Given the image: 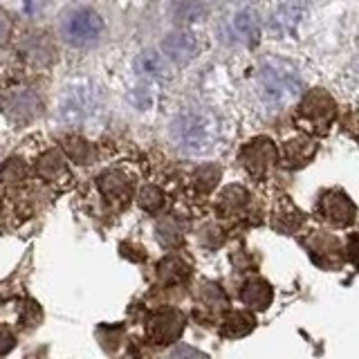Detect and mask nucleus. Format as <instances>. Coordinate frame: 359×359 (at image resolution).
I'll use <instances>...</instances> for the list:
<instances>
[{
  "label": "nucleus",
  "mask_w": 359,
  "mask_h": 359,
  "mask_svg": "<svg viewBox=\"0 0 359 359\" xmlns=\"http://www.w3.org/2000/svg\"><path fill=\"white\" fill-rule=\"evenodd\" d=\"M173 140L187 153H207L218 142V121L205 110L184 112L173 123Z\"/></svg>",
  "instance_id": "f257e3e1"
},
{
  "label": "nucleus",
  "mask_w": 359,
  "mask_h": 359,
  "mask_svg": "<svg viewBox=\"0 0 359 359\" xmlns=\"http://www.w3.org/2000/svg\"><path fill=\"white\" fill-rule=\"evenodd\" d=\"M301 93V76L285 63H267L258 74V95L272 110L290 106Z\"/></svg>",
  "instance_id": "f03ea898"
},
{
  "label": "nucleus",
  "mask_w": 359,
  "mask_h": 359,
  "mask_svg": "<svg viewBox=\"0 0 359 359\" xmlns=\"http://www.w3.org/2000/svg\"><path fill=\"white\" fill-rule=\"evenodd\" d=\"M101 34H104V20L90 7H76L65 11L59 20V36L70 48H93L99 43Z\"/></svg>",
  "instance_id": "7ed1b4c3"
},
{
  "label": "nucleus",
  "mask_w": 359,
  "mask_h": 359,
  "mask_svg": "<svg viewBox=\"0 0 359 359\" xmlns=\"http://www.w3.org/2000/svg\"><path fill=\"white\" fill-rule=\"evenodd\" d=\"M99 108V95L97 88L88 86V83H72L67 88V93L63 95L61 101V117L65 123L76 126V123H83L95 115Z\"/></svg>",
  "instance_id": "20e7f679"
},
{
  "label": "nucleus",
  "mask_w": 359,
  "mask_h": 359,
  "mask_svg": "<svg viewBox=\"0 0 359 359\" xmlns=\"http://www.w3.org/2000/svg\"><path fill=\"white\" fill-rule=\"evenodd\" d=\"M0 108H3V112L14 123H32L41 115L43 104H41V97L34 93L32 88L14 86V88L5 90Z\"/></svg>",
  "instance_id": "39448f33"
},
{
  "label": "nucleus",
  "mask_w": 359,
  "mask_h": 359,
  "mask_svg": "<svg viewBox=\"0 0 359 359\" xmlns=\"http://www.w3.org/2000/svg\"><path fill=\"white\" fill-rule=\"evenodd\" d=\"M162 52L166 54L168 61H173L177 65H184L191 59H196V54L200 52V43L191 32L177 29V32H171L162 41Z\"/></svg>",
  "instance_id": "423d86ee"
},
{
  "label": "nucleus",
  "mask_w": 359,
  "mask_h": 359,
  "mask_svg": "<svg viewBox=\"0 0 359 359\" xmlns=\"http://www.w3.org/2000/svg\"><path fill=\"white\" fill-rule=\"evenodd\" d=\"M99 189L112 205H126L133 196V180L121 171H106L99 177Z\"/></svg>",
  "instance_id": "0eeeda50"
},
{
  "label": "nucleus",
  "mask_w": 359,
  "mask_h": 359,
  "mask_svg": "<svg viewBox=\"0 0 359 359\" xmlns=\"http://www.w3.org/2000/svg\"><path fill=\"white\" fill-rule=\"evenodd\" d=\"M184 328V319L180 312H162L151 321L149 325V334L157 344H168L180 337Z\"/></svg>",
  "instance_id": "6e6552de"
},
{
  "label": "nucleus",
  "mask_w": 359,
  "mask_h": 359,
  "mask_svg": "<svg viewBox=\"0 0 359 359\" xmlns=\"http://www.w3.org/2000/svg\"><path fill=\"white\" fill-rule=\"evenodd\" d=\"M301 115L310 119V121H323L328 126V121L332 117V104H330V97L325 93H312L303 99V106H301Z\"/></svg>",
  "instance_id": "1a4fd4ad"
},
{
  "label": "nucleus",
  "mask_w": 359,
  "mask_h": 359,
  "mask_svg": "<svg viewBox=\"0 0 359 359\" xmlns=\"http://www.w3.org/2000/svg\"><path fill=\"white\" fill-rule=\"evenodd\" d=\"M301 14H303V0H285V3L274 11V20H272L274 32L276 34L292 32L297 27V22L301 20Z\"/></svg>",
  "instance_id": "9d476101"
},
{
  "label": "nucleus",
  "mask_w": 359,
  "mask_h": 359,
  "mask_svg": "<svg viewBox=\"0 0 359 359\" xmlns=\"http://www.w3.org/2000/svg\"><path fill=\"white\" fill-rule=\"evenodd\" d=\"M22 54H25V59L29 63L45 67L54 61V45L45 36H29L22 43Z\"/></svg>",
  "instance_id": "9b49d317"
},
{
  "label": "nucleus",
  "mask_w": 359,
  "mask_h": 359,
  "mask_svg": "<svg viewBox=\"0 0 359 359\" xmlns=\"http://www.w3.org/2000/svg\"><path fill=\"white\" fill-rule=\"evenodd\" d=\"M274 155H276V149H274V144L269 142V140H258L254 144H250L247 149L243 151V162L252 168L254 162H258L256 166V175L258 173H263L267 164L274 160Z\"/></svg>",
  "instance_id": "f8f14e48"
},
{
  "label": "nucleus",
  "mask_w": 359,
  "mask_h": 359,
  "mask_svg": "<svg viewBox=\"0 0 359 359\" xmlns=\"http://www.w3.org/2000/svg\"><path fill=\"white\" fill-rule=\"evenodd\" d=\"M39 175L45 180H52V182H59L67 175V164H65V155L61 151H48L41 155V160L36 164Z\"/></svg>",
  "instance_id": "ddd939ff"
},
{
  "label": "nucleus",
  "mask_w": 359,
  "mask_h": 359,
  "mask_svg": "<svg viewBox=\"0 0 359 359\" xmlns=\"http://www.w3.org/2000/svg\"><path fill=\"white\" fill-rule=\"evenodd\" d=\"M323 209H325V216H328L332 222H339V224L351 222L353 213H355L353 205L341 194H328V196H325L323 198Z\"/></svg>",
  "instance_id": "4468645a"
},
{
  "label": "nucleus",
  "mask_w": 359,
  "mask_h": 359,
  "mask_svg": "<svg viewBox=\"0 0 359 359\" xmlns=\"http://www.w3.org/2000/svg\"><path fill=\"white\" fill-rule=\"evenodd\" d=\"M63 153L70 155L74 162L79 164H90L97 160V149L88 140L76 137V135H70V137L63 140Z\"/></svg>",
  "instance_id": "2eb2a0df"
},
{
  "label": "nucleus",
  "mask_w": 359,
  "mask_h": 359,
  "mask_svg": "<svg viewBox=\"0 0 359 359\" xmlns=\"http://www.w3.org/2000/svg\"><path fill=\"white\" fill-rule=\"evenodd\" d=\"M258 29H261V20H258L256 9L252 7L238 11V16L233 18V32L238 34L243 41H256Z\"/></svg>",
  "instance_id": "dca6fc26"
},
{
  "label": "nucleus",
  "mask_w": 359,
  "mask_h": 359,
  "mask_svg": "<svg viewBox=\"0 0 359 359\" xmlns=\"http://www.w3.org/2000/svg\"><path fill=\"white\" fill-rule=\"evenodd\" d=\"M135 70H137L142 76L149 79H157L164 74V59L157 52H144L137 61H135Z\"/></svg>",
  "instance_id": "f3484780"
},
{
  "label": "nucleus",
  "mask_w": 359,
  "mask_h": 359,
  "mask_svg": "<svg viewBox=\"0 0 359 359\" xmlns=\"http://www.w3.org/2000/svg\"><path fill=\"white\" fill-rule=\"evenodd\" d=\"M140 205L142 209L146 211H157L162 205H164V196H162V191L157 189V187H144L142 189V194H140Z\"/></svg>",
  "instance_id": "a211bd4d"
},
{
  "label": "nucleus",
  "mask_w": 359,
  "mask_h": 359,
  "mask_svg": "<svg viewBox=\"0 0 359 359\" xmlns=\"http://www.w3.org/2000/svg\"><path fill=\"white\" fill-rule=\"evenodd\" d=\"M202 0H180L177 3V18L180 20H196L202 14Z\"/></svg>",
  "instance_id": "6ab92c4d"
},
{
  "label": "nucleus",
  "mask_w": 359,
  "mask_h": 359,
  "mask_svg": "<svg viewBox=\"0 0 359 359\" xmlns=\"http://www.w3.org/2000/svg\"><path fill=\"white\" fill-rule=\"evenodd\" d=\"M14 344H16L14 334H11L7 328H3V325H0V357H5L11 351V348H14Z\"/></svg>",
  "instance_id": "aec40b11"
},
{
  "label": "nucleus",
  "mask_w": 359,
  "mask_h": 359,
  "mask_svg": "<svg viewBox=\"0 0 359 359\" xmlns=\"http://www.w3.org/2000/svg\"><path fill=\"white\" fill-rule=\"evenodd\" d=\"M9 34H11V20L5 11L0 9V48L9 41Z\"/></svg>",
  "instance_id": "412c9836"
},
{
  "label": "nucleus",
  "mask_w": 359,
  "mask_h": 359,
  "mask_svg": "<svg viewBox=\"0 0 359 359\" xmlns=\"http://www.w3.org/2000/svg\"><path fill=\"white\" fill-rule=\"evenodd\" d=\"M168 359H207L202 353H198V351H194V348H187V346H182V348H177V351L168 357Z\"/></svg>",
  "instance_id": "4be33fe9"
}]
</instances>
